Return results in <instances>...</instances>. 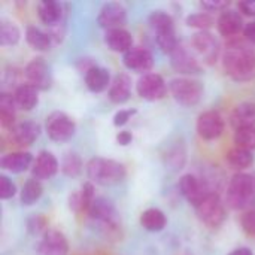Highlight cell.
Returning <instances> with one entry per match:
<instances>
[{
	"mask_svg": "<svg viewBox=\"0 0 255 255\" xmlns=\"http://www.w3.org/2000/svg\"><path fill=\"white\" fill-rule=\"evenodd\" d=\"M255 187L253 175L239 172L235 173L229 182L226 193V205L233 211L245 209L254 200Z\"/></svg>",
	"mask_w": 255,
	"mask_h": 255,
	"instance_id": "3957f363",
	"label": "cell"
},
{
	"mask_svg": "<svg viewBox=\"0 0 255 255\" xmlns=\"http://www.w3.org/2000/svg\"><path fill=\"white\" fill-rule=\"evenodd\" d=\"M202 7L208 12H224L229 9L230 1H223V0H205L200 3Z\"/></svg>",
	"mask_w": 255,
	"mask_h": 255,
	"instance_id": "b9f144b4",
	"label": "cell"
},
{
	"mask_svg": "<svg viewBox=\"0 0 255 255\" xmlns=\"http://www.w3.org/2000/svg\"><path fill=\"white\" fill-rule=\"evenodd\" d=\"M194 209H196L197 218L209 229L221 227L227 218L226 203L221 200L218 193H209L206 199Z\"/></svg>",
	"mask_w": 255,
	"mask_h": 255,
	"instance_id": "5b68a950",
	"label": "cell"
},
{
	"mask_svg": "<svg viewBox=\"0 0 255 255\" xmlns=\"http://www.w3.org/2000/svg\"><path fill=\"white\" fill-rule=\"evenodd\" d=\"M25 40L36 51H48L52 43V36L36 25H28L25 28Z\"/></svg>",
	"mask_w": 255,
	"mask_h": 255,
	"instance_id": "4dcf8cb0",
	"label": "cell"
},
{
	"mask_svg": "<svg viewBox=\"0 0 255 255\" xmlns=\"http://www.w3.org/2000/svg\"><path fill=\"white\" fill-rule=\"evenodd\" d=\"M130 96H131V78L126 73L115 75L108 90L109 100L115 105H123L128 102Z\"/></svg>",
	"mask_w": 255,
	"mask_h": 255,
	"instance_id": "603a6c76",
	"label": "cell"
},
{
	"mask_svg": "<svg viewBox=\"0 0 255 255\" xmlns=\"http://www.w3.org/2000/svg\"><path fill=\"white\" fill-rule=\"evenodd\" d=\"M37 16L40 19V22H43L48 27H54L57 24H60L61 18H63V4L54 0H42L37 3Z\"/></svg>",
	"mask_w": 255,
	"mask_h": 255,
	"instance_id": "484cf974",
	"label": "cell"
},
{
	"mask_svg": "<svg viewBox=\"0 0 255 255\" xmlns=\"http://www.w3.org/2000/svg\"><path fill=\"white\" fill-rule=\"evenodd\" d=\"M233 142L236 148H242L253 152L255 149V127L236 130L233 136Z\"/></svg>",
	"mask_w": 255,
	"mask_h": 255,
	"instance_id": "8d00e7d4",
	"label": "cell"
},
{
	"mask_svg": "<svg viewBox=\"0 0 255 255\" xmlns=\"http://www.w3.org/2000/svg\"><path fill=\"white\" fill-rule=\"evenodd\" d=\"M21 39V30L12 21L1 19L0 22V45L1 46H13Z\"/></svg>",
	"mask_w": 255,
	"mask_h": 255,
	"instance_id": "e575fe53",
	"label": "cell"
},
{
	"mask_svg": "<svg viewBox=\"0 0 255 255\" xmlns=\"http://www.w3.org/2000/svg\"><path fill=\"white\" fill-rule=\"evenodd\" d=\"M123 64L136 73H149L154 66V57L151 51L143 46H133L126 54H123Z\"/></svg>",
	"mask_w": 255,
	"mask_h": 255,
	"instance_id": "5bb4252c",
	"label": "cell"
},
{
	"mask_svg": "<svg viewBox=\"0 0 255 255\" xmlns=\"http://www.w3.org/2000/svg\"><path fill=\"white\" fill-rule=\"evenodd\" d=\"M226 163L230 169L238 170V173H239V172H244L245 169H248L254 164V155L251 151L235 146V148L227 151Z\"/></svg>",
	"mask_w": 255,
	"mask_h": 255,
	"instance_id": "f1b7e54d",
	"label": "cell"
},
{
	"mask_svg": "<svg viewBox=\"0 0 255 255\" xmlns=\"http://www.w3.org/2000/svg\"><path fill=\"white\" fill-rule=\"evenodd\" d=\"M230 124L235 130L255 127V103L253 102L239 103L230 115Z\"/></svg>",
	"mask_w": 255,
	"mask_h": 255,
	"instance_id": "d4e9b609",
	"label": "cell"
},
{
	"mask_svg": "<svg viewBox=\"0 0 255 255\" xmlns=\"http://www.w3.org/2000/svg\"><path fill=\"white\" fill-rule=\"evenodd\" d=\"M24 76L27 79V84L33 85L39 91H46L51 88L52 84V75L48 67V64L43 61V58H33L24 69Z\"/></svg>",
	"mask_w": 255,
	"mask_h": 255,
	"instance_id": "8fae6325",
	"label": "cell"
},
{
	"mask_svg": "<svg viewBox=\"0 0 255 255\" xmlns=\"http://www.w3.org/2000/svg\"><path fill=\"white\" fill-rule=\"evenodd\" d=\"M34 163L33 155L28 151H12L0 158V167L9 173H22Z\"/></svg>",
	"mask_w": 255,
	"mask_h": 255,
	"instance_id": "44dd1931",
	"label": "cell"
},
{
	"mask_svg": "<svg viewBox=\"0 0 255 255\" xmlns=\"http://www.w3.org/2000/svg\"><path fill=\"white\" fill-rule=\"evenodd\" d=\"M45 229H46V220L42 215H36L31 220H28V232L30 233H33V235H39L40 232L46 233Z\"/></svg>",
	"mask_w": 255,
	"mask_h": 255,
	"instance_id": "7bdbcfd3",
	"label": "cell"
},
{
	"mask_svg": "<svg viewBox=\"0 0 255 255\" xmlns=\"http://www.w3.org/2000/svg\"><path fill=\"white\" fill-rule=\"evenodd\" d=\"M96 200V193H94V184L93 182H85L79 190H75L69 196V208L75 214H88L93 202Z\"/></svg>",
	"mask_w": 255,
	"mask_h": 255,
	"instance_id": "ffe728a7",
	"label": "cell"
},
{
	"mask_svg": "<svg viewBox=\"0 0 255 255\" xmlns=\"http://www.w3.org/2000/svg\"><path fill=\"white\" fill-rule=\"evenodd\" d=\"M244 39L248 40L250 43H254L255 45V21H251V22L245 24V28H244Z\"/></svg>",
	"mask_w": 255,
	"mask_h": 255,
	"instance_id": "bcb514c9",
	"label": "cell"
},
{
	"mask_svg": "<svg viewBox=\"0 0 255 255\" xmlns=\"http://www.w3.org/2000/svg\"><path fill=\"white\" fill-rule=\"evenodd\" d=\"M42 194H43L42 182L34 179V178H30L24 182V185L21 188L19 202L22 206H31L42 197Z\"/></svg>",
	"mask_w": 255,
	"mask_h": 255,
	"instance_id": "1f68e13d",
	"label": "cell"
},
{
	"mask_svg": "<svg viewBox=\"0 0 255 255\" xmlns=\"http://www.w3.org/2000/svg\"><path fill=\"white\" fill-rule=\"evenodd\" d=\"M169 85L158 73H145L136 82V93L146 102H158L167 96Z\"/></svg>",
	"mask_w": 255,
	"mask_h": 255,
	"instance_id": "ba28073f",
	"label": "cell"
},
{
	"mask_svg": "<svg viewBox=\"0 0 255 255\" xmlns=\"http://www.w3.org/2000/svg\"><path fill=\"white\" fill-rule=\"evenodd\" d=\"M241 226L248 236H255V208L244 212V215L241 217Z\"/></svg>",
	"mask_w": 255,
	"mask_h": 255,
	"instance_id": "f35d334b",
	"label": "cell"
},
{
	"mask_svg": "<svg viewBox=\"0 0 255 255\" xmlns=\"http://www.w3.org/2000/svg\"><path fill=\"white\" fill-rule=\"evenodd\" d=\"M253 179H254V187H255V173H253Z\"/></svg>",
	"mask_w": 255,
	"mask_h": 255,
	"instance_id": "c3c4849f",
	"label": "cell"
},
{
	"mask_svg": "<svg viewBox=\"0 0 255 255\" xmlns=\"http://www.w3.org/2000/svg\"><path fill=\"white\" fill-rule=\"evenodd\" d=\"M60 169L63 172L64 176L67 178H78L82 173L84 169V161L81 158V155L75 151H69L63 155L61 163H60Z\"/></svg>",
	"mask_w": 255,
	"mask_h": 255,
	"instance_id": "d6a6232c",
	"label": "cell"
},
{
	"mask_svg": "<svg viewBox=\"0 0 255 255\" xmlns=\"http://www.w3.org/2000/svg\"><path fill=\"white\" fill-rule=\"evenodd\" d=\"M170 64L175 69V72H178L181 75H197L202 72V64L199 63L196 55L191 54L181 43L170 54Z\"/></svg>",
	"mask_w": 255,
	"mask_h": 255,
	"instance_id": "2e32d148",
	"label": "cell"
},
{
	"mask_svg": "<svg viewBox=\"0 0 255 255\" xmlns=\"http://www.w3.org/2000/svg\"><path fill=\"white\" fill-rule=\"evenodd\" d=\"M139 223L143 227V230L151 232V233H158V232H163L164 227L167 226V218L161 209L148 208L146 211L140 214Z\"/></svg>",
	"mask_w": 255,
	"mask_h": 255,
	"instance_id": "83f0119b",
	"label": "cell"
},
{
	"mask_svg": "<svg viewBox=\"0 0 255 255\" xmlns=\"http://www.w3.org/2000/svg\"><path fill=\"white\" fill-rule=\"evenodd\" d=\"M224 72L236 82L255 78V49L245 39H230L223 54Z\"/></svg>",
	"mask_w": 255,
	"mask_h": 255,
	"instance_id": "6da1fadb",
	"label": "cell"
},
{
	"mask_svg": "<svg viewBox=\"0 0 255 255\" xmlns=\"http://www.w3.org/2000/svg\"><path fill=\"white\" fill-rule=\"evenodd\" d=\"M137 114V109H121L114 115V126L115 127H123L126 126L134 115Z\"/></svg>",
	"mask_w": 255,
	"mask_h": 255,
	"instance_id": "60d3db41",
	"label": "cell"
},
{
	"mask_svg": "<svg viewBox=\"0 0 255 255\" xmlns=\"http://www.w3.org/2000/svg\"><path fill=\"white\" fill-rule=\"evenodd\" d=\"M217 28H218V33L226 39H235L241 31L244 33L245 25H244L241 12L235 9H227L221 12L217 21Z\"/></svg>",
	"mask_w": 255,
	"mask_h": 255,
	"instance_id": "d6986e66",
	"label": "cell"
},
{
	"mask_svg": "<svg viewBox=\"0 0 255 255\" xmlns=\"http://www.w3.org/2000/svg\"><path fill=\"white\" fill-rule=\"evenodd\" d=\"M84 81H85L87 88L91 93H103V91L109 90V87L112 84L109 70L106 67H102V66H97V64L91 66L85 72Z\"/></svg>",
	"mask_w": 255,
	"mask_h": 255,
	"instance_id": "7402d4cb",
	"label": "cell"
},
{
	"mask_svg": "<svg viewBox=\"0 0 255 255\" xmlns=\"http://www.w3.org/2000/svg\"><path fill=\"white\" fill-rule=\"evenodd\" d=\"M185 24L191 28H197L199 31H209V28L215 25V19L208 12H197V13L188 15L185 19Z\"/></svg>",
	"mask_w": 255,
	"mask_h": 255,
	"instance_id": "d590c367",
	"label": "cell"
},
{
	"mask_svg": "<svg viewBox=\"0 0 255 255\" xmlns=\"http://www.w3.org/2000/svg\"><path fill=\"white\" fill-rule=\"evenodd\" d=\"M16 105L13 94L1 93L0 94V124L4 130H10L16 123Z\"/></svg>",
	"mask_w": 255,
	"mask_h": 255,
	"instance_id": "f546056e",
	"label": "cell"
},
{
	"mask_svg": "<svg viewBox=\"0 0 255 255\" xmlns=\"http://www.w3.org/2000/svg\"><path fill=\"white\" fill-rule=\"evenodd\" d=\"M126 21H127V10L118 1L105 3L97 15V24L106 31L112 28H121L126 24Z\"/></svg>",
	"mask_w": 255,
	"mask_h": 255,
	"instance_id": "7c38bea8",
	"label": "cell"
},
{
	"mask_svg": "<svg viewBox=\"0 0 255 255\" xmlns=\"http://www.w3.org/2000/svg\"><path fill=\"white\" fill-rule=\"evenodd\" d=\"M133 142V134L128 130H123L117 134V143L121 146H127Z\"/></svg>",
	"mask_w": 255,
	"mask_h": 255,
	"instance_id": "f6af8a7d",
	"label": "cell"
},
{
	"mask_svg": "<svg viewBox=\"0 0 255 255\" xmlns=\"http://www.w3.org/2000/svg\"><path fill=\"white\" fill-rule=\"evenodd\" d=\"M85 169H87V176L90 182L102 185V187L117 185L121 181H124L127 175L126 166L123 163L112 160V158H103V157L91 158L87 163Z\"/></svg>",
	"mask_w": 255,
	"mask_h": 255,
	"instance_id": "7a4b0ae2",
	"label": "cell"
},
{
	"mask_svg": "<svg viewBox=\"0 0 255 255\" xmlns=\"http://www.w3.org/2000/svg\"><path fill=\"white\" fill-rule=\"evenodd\" d=\"M226 128L224 118L217 111H206L199 115L196 123V130L200 139L203 140H215L218 139Z\"/></svg>",
	"mask_w": 255,
	"mask_h": 255,
	"instance_id": "30bf717a",
	"label": "cell"
},
{
	"mask_svg": "<svg viewBox=\"0 0 255 255\" xmlns=\"http://www.w3.org/2000/svg\"><path fill=\"white\" fill-rule=\"evenodd\" d=\"M16 194V187L6 175H0V199L9 200Z\"/></svg>",
	"mask_w": 255,
	"mask_h": 255,
	"instance_id": "74e56055",
	"label": "cell"
},
{
	"mask_svg": "<svg viewBox=\"0 0 255 255\" xmlns=\"http://www.w3.org/2000/svg\"><path fill=\"white\" fill-rule=\"evenodd\" d=\"M191 45L205 63L214 64L218 60L220 42L211 31H197L191 39Z\"/></svg>",
	"mask_w": 255,
	"mask_h": 255,
	"instance_id": "4fadbf2b",
	"label": "cell"
},
{
	"mask_svg": "<svg viewBox=\"0 0 255 255\" xmlns=\"http://www.w3.org/2000/svg\"><path fill=\"white\" fill-rule=\"evenodd\" d=\"M169 93L173 97V100L181 106L193 108L200 103L205 88L200 81L188 76H181V78H173L169 82Z\"/></svg>",
	"mask_w": 255,
	"mask_h": 255,
	"instance_id": "277c9868",
	"label": "cell"
},
{
	"mask_svg": "<svg viewBox=\"0 0 255 255\" xmlns=\"http://www.w3.org/2000/svg\"><path fill=\"white\" fill-rule=\"evenodd\" d=\"M148 22L151 25V28L154 30L155 34H160V33H166V31H173L175 30V21L173 18L164 12V10H152L148 16Z\"/></svg>",
	"mask_w": 255,
	"mask_h": 255,
	"instance_id": "836d02e7",
	"label": "cell"
},
{
	"mask_svg": "<svg viewBox=\"0 0 255 255\" xmlns=\"http://www.w3.org/2000/svg\"><path fill=\"white\" fill-rule=\"evenodd\" d=\"M178 188H179V193L187 199V202L190 205H193L194 208H197L206 199V196L209 193H214L205 179H202L193 173L184 175L178 182Z\"/></svg>",
	"mask_w": 255,
	"mask_h": 255,
	"instance_id": "9c48e42d",
	"label": "cell"
},
{
	"mask_svg": "<svg viewBox=\"0 0 255 255\" xmlns=\"http://www.w3.org/2000/svg\"><path fill=\"white\" fill-rule=\"evenodd\" d=\"M37 255H67L69 254V242L66 236L58 230H46L43 233L37 250Z\"/></svg>",
	"mask_w": 255,
	"mask_h": 255,
	"instance_id": "e0dca14e",
	"label": "cell"
},
{
	"mask_svg": "<svg viewBox=\"0 0 255 255\" xmlns=\"http://www.w3.org/2000/svg\"><path fill=\"white\" fill-rule=\"evenodd\" d=\"M105 43L106 46L114 52L126 54L130 48H133V36L128 30L124 27L121 28H112L105 33Z\"/></svg>",
	"mask_w": 255,
	"mask_h": 255,
	"instance_id": "cb8c5ba5",
	"label": "cell"
},
{
	"mask_svg": "<svg viewBox=\"0 0 255 255\" xmlns=\"http://www.w3.org/2000/svg\"><path fill=\"white\" fill-rule=\"evenodd\" d=\"M229 255H254V254H253V251H251L250 248H236V250H233V251H232Z\"/></svg>",
	"mask_w": 255,
	"mask_h": 255,
	"instance_id": "7dc6e473",
	"label": "cell"
},
{
	"mask_svg": "<svg viewBox=\"0 0 255 255\" xmlns=\"http://www.w3.org/2000/svg\"><path fill=\"white\" fill-rule=\"evenodd\" d=\"M88 215L91 220L97 221L105 230H109V235L120 230V218L117 208L106 197H96L88 211Z\"/></svg>",
	"mask_w": 255,
	"mask_h": 255,
	"instance_id": "52a82bcc",
	"label": "cell"
},
{
	"mask_svg": "<svg viewBox=\"0 0 255 255\" xmlns=\"http://www.w3.org/2000/svg\"><path fill=\"white\" fill-rule=\"evenodd\" d=\"M40 134V126L36 121L27 120L22 123H16L10 130H9V140L12 145L24 148L30 146L34 143V140Z\"/></svg>",
	"mask_w": 255,
	"mask_h": 255,
	"instance_id": "9a60e30c",
	"label": "cell"
},
{
	"mask_svg": "<svg viewBox=\"0 0 255 255\" xmlns=\"http://www.w3.org/2000/svg\"><path fill=\"white\" fill-rule=\"evenodd\" d=\"M238 9L248 16H255V1L253 0H245V1H239L238 3Z\"/></svg>",
	"mask_w": 255,
	"mask_h": 255,
	"instance_id": "ee69618b",
	"label": "cell"
},
{
	"mask_svg": "<svg viewBox=\"0 0 255 255\" xmlns=\"http://www.w3.org/2000/svg\"><path fill=\"white\" fill-rule=\"evenodd\" d=\"M13 100L18 109L21 111H33L39 103V90L30 84H21L13 91Z\"/></svg>",
	"mask_w": 255,
	"mask_h": 255,
	"instance_id": "4316f807",
	"label": "cell"
},
{
	"mask_svg": "<svg viewBox=\"0 0 255 255\" xmlns=\"http://www.w3.org/2000/svg\"><path fill=\"white\" fill-rule=\"evenodd\" d=\"M58 169H60V163H58L57 157L49 151H40L36 155L34 163L31 166V178H34L40 182L48 181L57 175Z\"/></svg>",
	"mask_w": 255,
	"mask_h": 255,
	"instance_id": "ac0fdd59",
	"label": "cell"
},
{
	"mask_svg": "<svg viewBox=\"0 0 255 255\" xmlns=\"http://www.w3.org/2000/svg\"><path fill=\"white\" fill-rule=\"evenodd\" d=\"M45 131L52 142L63 143L70 140L76 133V123L64 112L55 111L46 117Z\"/></svg>",
	"mask_w": 255,
	"mask_h": 255,
	"instance_id": "8992f818",
	"label": "cell"
},
{
	"mask_svg": "<svg viewBox=\"0 0 255 255\" xmlns=\"http://www.w3.org/2000/svg\"><path fill=\"white\" fill-rule=\"evenodd\" d=\"M167 163L173 169H182V166L185 163V151H184V148L176 146L175 149H172L167 154Z\"/></svg>",
	"mask_w": 255,
	"mask_h": 255,
	"instance_id": "ab89813d",
	"label": "cell"
}]
</instances>
